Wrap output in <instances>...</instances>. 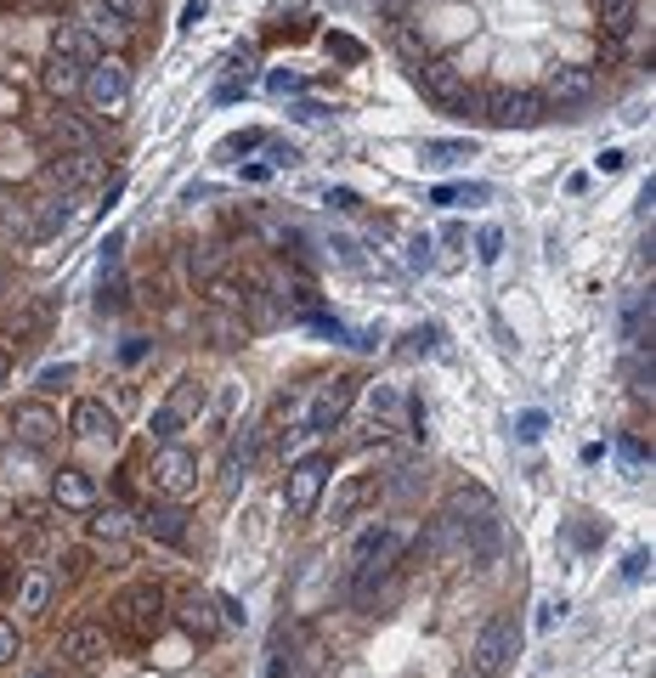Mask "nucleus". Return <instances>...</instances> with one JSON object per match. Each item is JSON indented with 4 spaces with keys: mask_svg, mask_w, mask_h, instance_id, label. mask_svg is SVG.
<instances>
[{
    "mask_svg": "<svg viewBox=\"0 0 656 678\" xmlns=\"http://www.w3.org/2000/svg\"><path fill=\"white\" fill-rule=\"evenodd\" d=\"M554 611H567V605H560V600H543V611H538V627H549V622H554Z\"/></svg>",
    "mask_w": 656,
    "mask_h": 678,
    "instance_id": "09e8293b",
    "label": "nucleus"
},
{
    "mask_svg": "<svg viewBox=\"0 0 656 678\" xmlns=\"http://www.w3.org/2000/svg\"><path fill=\"white\" fill-rule=\"evenodd\" d=\"M187 520H193V515L165 498V504H148L136 526H142V538H154V543H187Z\"/></svg>",
    "mask_w": 656,
    "mask_h": 678,
    "instance_id": "a211bd4d",
    "label": "nucleus"
},
{
    "mask_svg": "<svg viewBox=\"0 0 656 678\" xmlns=\"http://www.w3.org/2000/svg\"><path fill=\"white\" fill-rule=\"evenodd\" d=\"M328 453H306L300 464H289V480H284V504H289V515H311L317 504H322V487H328Z\"/></svg>",
    "mask_w": 656,
    "mask_h": 678,
    "instance_id": "6e6552de",
    "label": "nucleus"
},
{
    "mask_svg": "<svg viewBox=\"0 0 656 678\" xmlns=\"http://www.w3.org/2000/svg\"><path fill=\"white\" fill-rule=\"evenodd\" d=\"M91 515H97V520H91V538H97V543H119V538H125V526H130L125 509H103V504H97Z\"/></svg>",
    "mask_w": 656,
    "mask_h": 678,
    "instance_id": "473e14b6",
    "label": "nucleus"
},
{
    "mask_svg": "<svg viewBox=\"0 0 656 678\" xmlns=\"http://www.w3.org/2000/svg\"><path fill=\"white\" fill-rule=\"evenodd\" d=\"M628 379H634V396H639V402H650V391H656V362H650V351H645V346H634Z\"/></svg>",
    "mask_w": 656,
    "mask_h": 678,
    "instance_id": "72a5a7b5",
    "label": "nucleus"
},
{
    "mask_svg": "<svg viewBox=\"0 0 656 678\" xmlns=\"http://www.w3.org/2000/svg\"><path fill=\"white\" fill-rule=\"evenodd\" d=\"M45 176H52V181L68 192V199H74L80 187H91V181L103 176V159H97V153H63V159H57L52 170H45Z\"/></svg>",
    "mask_w": 656,
    "mask_h": 678,
    "instance_id": "4be33fe9",
    "label": "nucleus"
},
{
    "mask_svg": "<svg viewBox=\"0 0 656 678\" xmlns=\"http://www.w3.org/2000/svg\"><path fill=\"white\" fill-rule=\"evenodd\" d=\"M148 475H154V492H159V498H170V504H181V498H193V492H199V458L187 453L181 442H165V447L154 453Z\"/></svg>",
    "mask_w": 656,
    "mask_h": 678,
    "instance_id": "39448f33",
    "label": "nucleus"
},
{
    "mask_svg": "<svg viewBox=\"0 0 656 678\" xmlns=\"http://www.w3.org/2000/svg\"><path fill=\"white\" fill-rule=\"evenodd\" d=\"M176 622H181L193 639H215V634H221L215 600H204V594H181V605H176Z\"/></svg>",
    "mask_w": 656,
    "mask_h": 678,
    "instance_id": "b1692460",
    "label": "nucleus"
},
{
    "mask_svg": "<svg viewBox=\"0 0 656 678\" xmlns=\"http://www.w3.org/2000/svg\"><path fill=\"white\" fill-rule=\"evenodd\" d=\"M68 379H74V362H52V368H40V379H34V384H40L45 396H52V391H63Z\"/></svg>",
    "mask_w": 656,
    "mask_h": 678,
    "instance_id": "f704fd0d",
    "label": "nucleus"
},
{
    "mask_svg": "<svg viewBox=\"0 0 656 678\" xmlns=\"http://www.w3.org/2000/svg\"><path fill=\"white\" fill-rule=\"evenodd\" d=\"M108 650H114V634H108V627H97V622H74L68 634L57 639V656L74 661V667H97Z\"/></svg>",
    "mask_w": 656,
    "mask_h": 678,
    "instance_id": "4468645a",
    "label": "nucleus"
},
{
    "mask_svg": "<svg viewBox=\"0 0 656 678\" xmlns=\"http://www.w3.org/2000/svg\"><path fill=\"white\" fill-rule=\"evenodd\" d=\"M261 141H266L261 130H244V136H232V141H226V153H244V148H261Z\"/></svg>",
    "mask_w": 656,
    "mask_h": 678,
    "instance_id": "c03bdc74",
    "label": "nucleus"
},
{
    "mask_svg": "<svg viewBox=\"0 0 656 678\" xmlns=\"http://www.w3.org/2000/svg\"><path fill=\"white\" fill-rule=\"evenodd\" d=\"M52 136L68 153H97V136H91V125H80L74 114H52Z\"/></svg>",
    "mask_w": 656,
    "mask_h": 678,
    "instance_id": "c85d7f7f",
    "label": "nucleus"
},
{
    "mask_svg": "<svg viewBox=\"0 0 656 678\" xmlns=\"http://www.w3.org/2000/svg\"><path fill=\"white\" fill-rule=\"evenodd\" d=\"M402 554H408V531L396 520H373L351 543V571H391L402 565Z\"/></svg>",
    "mask_w": 656,
    "mask_h": 678,
    "instance_id": "20e7f679",
    "label": "nucleus"
},
{
    "mask_svg": "<svg viewBox=\"0 0 656 678\" xmlns=\"http://www.w3.org/2000/svg\"><path fill=\"white\" fill-rule=\"evenodd\" d=\"M322 45H328L335 57H346V63H362V40H351V34H328Z\"/></svg>",
    "mask_w": 656,
    "mask_h": 678,
    "instance_id": "58836bf2",
    "label": "nucleus"
},
{
    "mask_svg": "<svg viewBox=\"0 0 656 678\" xmlns=\"http://www.w3.org/2000/svg\"><path fill=\"white\" fill-rule=\"evenodd\" d=\"M80 96L91 103V114H119L125 108V96H130V63L114 52H103L97 63L85 68V80H80Z\"/></svg>",
    "mask_w": 656,
    "mask_h": 678,
    "instance_id": "7ed1b4c3",
    "label": "nucleus"
},
{
    "mask_svg": "<svg viewBox=\"0 0 656 678\" xmlns=\"http://www.w3.org/2000/svg\"><path fill=\"white\" fill-rule=\"evenodd\" d=\"M103 7H108L114 18H125L130 29H136V23H142V18H148V0H103Z\"/></svg>",
    "mask_w": 656,
    "mask_h": 678,
    "instance_id": "e433bc0d",
    "label": "nucleus"
},
{
    "mask_svg": "<svg viewBox=\"0 0 656 678\" xmlns=\"http://www.w3.org/2000/svg\"><path fill=\"white\" fill-rule=\"evenodd\" d=\"M419 91L431 96V103L442 108V114H470V80H464L453 63H442V57H425L419 63Z\"/></svg>",
    "mask_w": 656,
    "mask_h": 678,
    "instance_id": "423d86ee",
    "label": "nucleus"
},
{
    "mask_svg": "<svg viewBox=\"0 0 656 678\" xmlns=\"http://www.w3.org/2000/svg\"><path fill=\"white\" fill-rule=\"evenodd\" d=\"M80 80H85V68L74 63V57H45L40 63V85H45V96H57V103H68V96H80Z\"/></svg>",
    "mask_w": 656,
    "mask_h": 678,
    "instance_id": "5701e85b",
    "label": "nucleus"
},
{
    "mask_svg": "<svg viewBox=\"0 0 656 678\" xmlns=\"http://www.w3.org/2000/svg\"><path fill=\"white\" fill-rule=\"evenodd\" d=\"M634 12H639V0H600V29L623 40L634 29Z\"/></svg>",
    "mask_w": 656,
    "mask_h": 678,
    "instance_id": "7c9ffc66",
    "label": "nucleus"
},
{
    "mask_svg": "<svg viewBox=\"0 0 656 678\" xmlns=\"http://www.w3.org/2000/svg\"><path fill=\"white\" fill-rule=\"evenodd\" d=\"M408 266H431V237H413L408 244Z\"/></svg>",
    "mask_w": 656,
    "mask_h": 678,
    "instance_id": "79ce46f5",
    "label": "nucleus"
},
{
    "mask_svg": "<svg viewBox=\"0 0 656 678\" xmlns=\"http://www.w3.org/2000/svg\"><path fill=\"white\" fill-rule=\"evenodd\" d=\"M373 498H380V480H373V475H346L340 487H335V504H328V515H335V526H346V520H357Z\"/></svg>",
    "mask_w": 656,
    "mask_h": 678,
    "instance_id": "6ab92c4d",
    "label": "nucleus"
},
{
    "mask_svg": "<svg viewBox=\"0 0 656 678\" xmlns=\"http://www.w3.org/2000/svg\"><path fill=\"white\" fill-rule=\"evenodd\" d=\"M431 204H447V210H453V204H458V187H436V192H431Z\"/></svg>",
    "mask_w": 656,
    "mask_h": 678,
    "instance_id": "de8ad7c7",
    "label": "nucleus"
},
{
    "mask_svg": "<svg viewBox=\"0 0 656 678\" xmlns=\"http://www.w3.org/2000/svg\"><path fill=\"white\" fill-rule=\"evenodd\" d=\"M476 255H482L487 266L504 255V232H498V226H482V237H476Z\"/></svg>",
    "mask_w": 656,
    "mask_h": 678,
    "instance_id": "4c0bfd02",
    "label": "nucleus"
},
{
    "mask_svg": "<svg viewBox=\"0 0 656 678\" xmlns=\"http://www.w3.org/2000/svg\"><path fill=\"white\" fill-rule=\"evenodd\" d=\"M204 333H210L215 351H239V346H250V322H244V311H221V306H210V311H204Z\"/></svg>",
    "mask_w": 656,
    "mask_h": 678,
    "instance_id": "412c9836",
    "label": "nucleus"
},
{
    "mask_svg": "<svg viewBox=\"0 0 656 678\" xmlns=\"http://www.w3.org/2000/svg\"><path fill=\"white\" fill-rule=\"evenodd\" d=\"M23 215H29V244H45V237H57L74 221V199H68V192H63V199H29Z\"/></svg>",
    "mask_w": 656,
    "mask_h": 678,
    "instance_id": "f3484780",
    "label": "nucleus"
},
{
    "mask_svg": "<svg viewBox=\"0 0 656 678\" xmlns=\"http://www.w3.org/2000/svg\"><path fill=\"white\" fill-rule=\"evenodd\" d=\"M306 80L300 74H272V96H289V91H300Z\"/></svg>",
    "mask_w": 656,
    "mask_h": 678,
    "instance_id": "a18cd8bd",
    "label": "nucleus"
},
{
    "mask_svg": "<svg viewBox=\"0 0 656 678\" xmlns=\"http://www.w3.org/2000/svg\"><path fill=\"white\" fill-rule=\"evenodd\" d=\"M45 333V306H23V311H7V346H34Z\"/></svg>",
    "mask_w": 656,
    "mask_h": 678,
    "instance_id": "cd10ccee",
    "label": "nucleus"
},
{
    "mask_svg": "<svg viewBox=\"0 0 656 678\" xmlns=\"http://www.w3.org/2000/svg\"><path fill=\"white\" fill-rule=\"evenodd\" d=\"M487 119L493 125H504V130H532V125H543L549 119V103L538 91H493L487 96Z\"/></svg>",
    "mask_w": 656,
    "mask_h": 678,
    "instance_id": "9d476101",
    "label": "nucleus"
},
{
    "mask_svg": "<svg viewBox=\"0 0 656 678\" xmlns=\"http://www.w3.org/2000/svg\"><path fill=\"white\" fill-rule=\"evenodd\" d=\"M176 435H181V419H176V413L159 402V407H154V442L165 447V442H176Z\"/></svg>",
    "mask_w": 656,
    "mask_h": 678,
    "instance_id": "c9c22d12",
    "label": "nucleus"
},
{
    "mask_svg": "<svg viewBox=\"0 0 656 678\" xmlns=\"http://www.w3.org/2000/svg\"><path fill=\"white\" fill-rule=\"evenodd\" d=\"M74 23H80V29H85L91 40H97V45H114V52H119V45H125V40L136 34V29H130L125 18H114V12L103 7V0H85V7H80V18H74Z\"/></svg>",
    "mask_w": 656,
    "mask_h": 678,
    "instance_id": "aec40b11",
    "label": "nucleus"
},
{
    "mask_svg": "<svg viewBox=\"0 0 656 678\" xmlns=\"http://www.w3.org/2000/svg\"><path fill=\"white\" fill-rule=\"evenodd\" d=\"M7 589H12V565H7V560H0V594H7Z\"/></svg>",
    "mask_w": 656,
    "mask_h": 678,
    "instance_id": "8fccbe9b",
    "label": "nucleus"
},
{
    "mask_svg": "<svg viewBox=\"0 0 656 678\" xmlns=\"http://www.w3.org/2000/svg\"><path fill=\"white\" fill-rule=\"evenodd\" d=\"M623 165H628V159H623V153H617V148H605V153H600V159H594V170H605V176H617V170H623Z\"/></svg>",
    "mask_w": 656,
    "mask_h": 678,
    "instance_id": "37998d69",
    "label": "nucleus"
},
{
    "mask_svg": "<svg viewBox=\"0 0 656 678\" xmlns=\"http://www.w3.org/2000/svg\"><path fill=\"white\" fill-rule=\"evenodd\" d=\"M7 373H12V357H7V346H0V384H7Z\"/></svg>",
    "mask_w": 656,
    "mask_h": 678,
    "instance_id": "3c124183",
    "label": "nucleus"
},
{
    "mask_svg": "<svg viewBox=\"0 0 656 678\" xmlns=\"http://www.w3.org/2000/svg\"><path fill=\"white\" fill-rule=\"evenodd\" d=\"M594 91H600L594 68H583V63H560V68H549V96H543V103L578 108V103H594Z\"/></svg>",
    "mask_w": 656,
    "mask_h": 678,
    "instance_id": "dca6fc26",
    "label": "nucleus"
},
{
    "mask_svg": "<svg viewBox=\"0 0 656 678\" xmlns=\"http://www.w3.org/2000/svg\"><path fill=\"white\" fill-rule=\"evenodd\" d=\"M464 159H476V141H425V165L436 170H453Z\"/></svg>",
    "mask_w": 656,
    "mask_h": 678,
    "instance_id": "2f4dec72",
    "label": "nucleus"
},
{
    "mask_svg": "<svg viewBox=\"0 0 656 678\" xmlns=\"http://www.w3.org/2000/svg\"><path fill=\"white\" fill-rule=\"evenodd\" d=\"M7 424H12V435H18V442L23 447H52L57 442V435H63V419H57V407L52 402H45V396H23L12 413H7Z\"/></svg>",
    "mask_w": 656,
    "mask_h": 678,
    "instance_id": "1a4fd4ad",
    "label": "nucleus"
},
{
    "mask_svg": "<svg viewBox=\"0 0 656 678\" xmlns=\"http://www.w3.org/2000/svg\"><path fill=\"white\" fill-rule=\"evenodd\" d=\"M351 402H357V379H351V373L322 379L317 396H311V407H306V430H311V435H335L340 419L351 413Z\"/></svg>",
    "mask_w": 656,
    "mask_h": 678,
    "instance_id": "0eeeda50",
    "label": "nucleus"
},
{
    "mask_svg": "<svg viewBox=\"0 0 656 678\" xmlns=\"http://www.w3.org/2000/svg\"><path fill=\"white\" fill-rule=\"evenodd\" d=\"M29 678H52V672H29Z\"/></svg>",
    "mask_w": 656,
    "mask_h": 678,
    "instance_id": "603ef678",
    "label": "nucleus"
},
{
    "mask_svg": "<svg viewBox=\"0 0 656 678\" xmlns=\"http://www.w3.org/2000/svg\"><path fill=\"white\" fill-rule=\"evenodd\" d=\"M317 667H322V650L317 645H295L289 627H277L272 656H266V678H317Z\"/></svg>",
    "mask_w": 656,
    "mask_h": 678,
    "instance_id": "ddd939ff",
    "label": "nucleus"
},
{
    "mask_svg": "<svg viewBox=\"0 0 656 678\" xmlns=\"http://www.w3.org/2000/svg\"><path fill=\"white\" fill-rule=\"evenodd\" d=\"M515 616H493L482 634H476V645H470V661H476V672L482 678H498L504 667H509V656H515Z\"/></svg>",
    "mask_w": 656,
    "mask_h": 678,
    "instance_id": "9b49d317",
    "label": "nucleus"
},
{
    "mask_svg": "<svg viewBox=\"0 0 656 678\" xmlns=\"http://www.w3.org/2000/svg\"><path fill=\"white\" fill-rule=\"evenodd\" d=\"M165 605H170V600H165L159 583H136V589H125V594L114 600V634L130 639V645H154V639L165 634V622H170Z\"/></svg>",
    "mask_w": 656,
    "mask_h": 678,
    "instance_id": "f03ea898",
    "label": "nucleus"
},
{
    "mask_svg": "<svg viewBox=\"0 0 656 678\" xmlns=\"http://www.w3.org/2000/svg\"><path fill=\"white\" fill-rule=\"evenodd\" d=\"M7 661H18V622L0 616V667H7Z\"/></svg>",
    "mask_w": 656,
    "mask_h": 678,
    "instance_id": "ea45409f",
    "label": "nucleus"
},
{
    "mask_svg": "<svg viewBox=\"0 0 656 678\" xmlns=\"http://www.w3.org/2000/svg\"><path fill=\"white\" fill-rule=\"evenodd\" d=\"M52 52H57V57H74L80 68H91V63L103 57V45L91 40L80 23H57V29H52Z\"/></svg>",
    "mask_w": 656,
    "mask_h": 678,
    "instance_id": "393cba45",
    "label": "nucleus"
},
{
    "mask_svg": "<svg viewBox=\"0 0 656 678\" xmlns=\"http://www.w3.org/2000/svg\"><path fill=\"white\" fill-rule=\"evenodd\" d=\"M68 430L80 435V442H119V413L108 407V402H97V396H80L74 402V413H68Z\"/></svg>",
    "mask_w": 656,
    "mask_h": 678,
    "instance_id": "2eb2a0df",
    "label": "nucleus"
},
{
    "mask_svg": "<svg viewBox=\"0 0 656 678\" xmlns=\"http://www.w3.org/2000/svg\"><path fill=\"white\" fill-rule=\"evenodd\" d=\"M52 589H57V583H52V571H40V565H34V571H23V576H18V611L40 616L45 605H52Z\"/></svg>",
    "mask_w": 656,
    "mask_h": 678,
    "instance_id": "bb28decb",
    "label": "nucleus"
},
{
    "mask_svg": "<svg viewBox=\"0 0 656 678\" xmlns=\"http://www.w3.org/2000/svg\"><path fill=\"white\" fill-rule=\"evenodd\" d=\"M52 504H57L63 515H91V509L103 504V492H97V475L80 469V464L52 469Z\"/></svg>",
    "mask_w": 656,
    "mask_h": 678,
    "instance_id": "f8f14e48",
    "label": "nucleus"
},
{
    "mask_svg": "<svg viewBox=\"0 0 656 678\" xmlns=\"http://www.w3.org/2000/svg\"><path fill=\"white\" fill-rule=\"evenodd\" d=\"M442 515L453 520L464 554H476V560H487V554L498 549V538H504L498 504H493V492H482V487H458V492L447 498V509H442Z\"/></svg>",
    "mask_w": 656,
    "mask_h": 678,
    "instance_id": "f257e3e1",
    "label": "nucleus"
},
{
    "mask_svg": "<svg viewBox=\"0 0 656 678\" xmlns=\"http://www.w3.org/2000/svg\"><path fill=\"white\" fill-rule=\"evenodd\" d=\"M617 453H623V464H628V475H645V447L634 442V435H623V442H617Z\"/></svg>",
    "mask_w": 656,
    "mask_h": 678,
    "instance_id": "a19ab883",
    "label": "nucleus"
},
{
    "mask_svg": "<svg viewBox=\"0 0 656 678\" xmlns=\"http://www.w3.org/2000/svg\"><path fill=\"white\" fill-rule=\"evenodd\" d=\"M594 7H600V0H594Z\"/></svg>",
    "mask_w": 656,
    "mask_h": 678,
    "instance_id": "864d4df0",
    "label": "nucleus"
},
{
    "mask_svg": "<svg viewBox=\"0 0 656 678\" xmlns=\"http://www.w3.org/2000/svg\"><path fill=\"white\" fill-rule=\"evenodd\" d=\"M187 272H193L199 283H215L226 272V250L221 244H199V250H187Z\"/></svg>",
    "mask_w": 656,
    "mask_h": 678,
    "instance_id": "c756f323",
    "label": "nucleus"
},
{
    "mask_svg": "<svg viewBox=\"0 0 656 678\" xmlns=\"http://www.w3.org/2000/svg\"><path fill=\"white\" fill-rule=\"evenodd\" d=\"M538 435H543V413H527L521 419V442H538Z\"/></svg>",
    "mask_w": 656,
    "mask_h": 678,
    "instance_id": "49530a36",
    "label": "nucleus"
},
{
    "mask_svg": "<svg viewBox=\"0 0 656 678\" xmlns=\"http://www.w3.org/2000/svg\"><path fill=\"white\" fill-rule=\"evenodd\" d=\"M204 402H210V384H204L199 373H181V379H176V391L165 396V407H170L181 424H187V419H199V413H204Z\"/></svg>",
    "mask_w": 656,
    "mask_h": 678,
    "instance_id": "a878e982",
    "label": "nucleus"
}]
</instances>
